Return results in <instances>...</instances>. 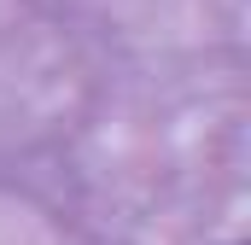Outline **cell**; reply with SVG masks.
I'll return each instance as SVG.
<instances>
[]
</instances>
